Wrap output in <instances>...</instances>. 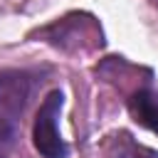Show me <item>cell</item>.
<instances>
[{
    "label": "cell",
    "instance_id": "3",
    "mask_svg": "<svg viewBox=\"0 0 158 158\" xmlns=\"http://www.w3.org/2000/svg\"><path fill=\"white\" fill-rule=\"evenodd\" d=\"M40 35L54 44V47H62V49H86L84 40H91L94 44L101 47V27L94 22V17H84V15H69L64 20H57L47 27L40 30Z\"/></svg>",
    "mask_w": 158,
    "mask_h": 158
},
{
    "label": "cell",
    "instance_id": "1",
    "mask_svg": "<svg viewBox=\"0 0 158 158\" xmlns=\"http://www.w3.org/2000/svg\"><path fill=\"white\" fill-rule=\"evenodd\" d=\"M35 77L30 72H0V158H7L17 143L22 114L27 109Z\"/></svg>",
    "mask_w": 158,
    "mask_h": 158
},
{
    "label": "cell",
    "instance_id": "2",
    "mask_svg": "<svg viewBox=\"0 0 158 158\" xmlns=\"http://www.w3.org/2000/svg\"><path fill=\"white\" fill-rule=\"evenodd\" d=\"M62 106H64V94L59 89H54L44 96V101L40 104V111L35 116L32 141L42 158H67L69 156V146L64 143V138L59 136V128H57Z\"/></svg>",
    "mask_w": 158,
    "mask_h": 158
},
{
    "label": "cell",
    "instance_id": "4",
    "mask_svg": "<svg viewBox=\"0 0 158 158\" xmlns=\"http://www.w3.org/2000/svg\"><path fill=\"white\" fill-rule=\"evenodd\" d=\"M128 111H131L136 123L158 133V91L156 89L146 86V89L133 91L128 99Z\"/></svg>",
    "mask_w": 158,
    "mask_h": 158
}]
</instances>
